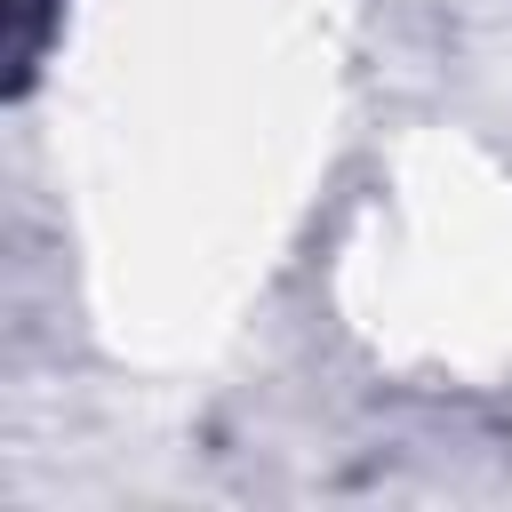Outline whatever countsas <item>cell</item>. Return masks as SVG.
Returning a JSON list of instances; mask_svg holds the SVG:
<instances>
[{
	"instance_id": "6da1fadb",
	"label": "cell",
	"mask_w": 512,
	"mask_h": 512,
	"mask_svg": "<svg viewBox=\"0 0 512 512\" xmlns=\"http://www.w3.org/2000/svg\"><path fill=\"white\" fill-rule=\"evenodd\" d=\"M48 24H56V0H8V88H32Z\"/></svg>"
}]
</instances>
